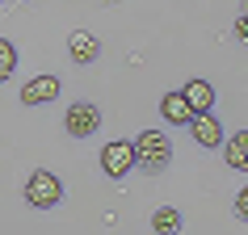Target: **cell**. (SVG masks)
<instances>
[{"label":"cell","mask_w":248,"mask_h":235,"mask_svg":"<svg viewBox=\"0 0 248 235\" xmlns=\"http://www.w3.org/2000/svg\"><path fill=\"white\" fill-rule=\"evenodd\" d=\"M160 114L169 118L172 126H189V118H194V105L185 101V92H164V101H160Z\"/></svg>","instance_id":"52a82bcc"},{"label":"cell","mask_w":248,"mask_h":235,"mask_svg":"<svg viewBox=\"0 0 248 235\" xmlns=\"http://www.w3.org/2000/svg\"><path fill=\"white\" fill-rule=\"evenodd\" d=\"M189 131H194L198 147H219V143H223V126L210 118V109H202V114L189 118Z\"/></svg>","instance_id":"8992f818"},{"label":"cell","mask_w":248,"mask_h":235,"mask_svg":"<svg viewBox=\"0 0 248 235\" xmlns=\"http://www.w3.org/2000/svg\"><path fill=\"white\" fill-rule=\"evenodd\" d=\"M152 227H156V231H177V227H181V214L172 206H160L156 214H152Z\"/></svg>","instance_id":"8fae6325"},{"label":"cell","mask_w":248,"mask_h":235,"mask_svg":"<svg viewBox=\"0 0 248 235\" xmlns=\"http://www.w3.org/2000/svg\"><path fill=\"white\" fill-rule=\"evenodd\" d=\"M235 214H240V219L248 222V185L240 189V193H235Z\"/></svg>","instance_id":"4fadbf2b"},{"label":"cell","mask_w":248,"mask_h":235,"mask_svg":"<svg viewBox=\"0 0 248 235\" xmlns=\"http://www.w3.org/2000/svg\"><path fill=\"white\" fill-rule=\"evenodd\" d=\"M59 197H63V185H59L55 172L38 168V172H30V176H26V202H30V206L51 210V206H59Z\"/></svg>","instance_id":"7a4b0ae2"},{"label":"cell","mask_w":248,"mask_h":235,"mask_svg":"<svg viewBox=\"0 0 248 235\" xmlns=\"http://www.w3.org/2000/svg\"><path fill=\"white\" fill-rule=\"evenodd\" d=\"M59 97V76H34L21 88V105H46Z\"/></svg>","instance_id":"5b68a950"},{"label":"cell","mask_w":248,"mask_h":235,"mask_svg":"<svg viewBox=\"0 0 248 235\" xmlns=\"http://www.w3.org/2000/svg\"><path fill=\"white\" fill-rule=\"evenodd\" d=\"M101 168H105V176L122 181V176L135 168V143H126V139L105 143V147H101Z\"/></svg>","instance_id":"3957f363"},{"label":"cell","mask_w":248,"mask_h":235,"mask_svg":"<svg viewBox=\"0 0 248 235\" xmlns=\"http://www.w3.org/2000/svg\"><path fill=\"white\" fill-rule=\"evenodd\" d=\"M181 92H185V101L194 105V114H202V109H210V105H215V88H210L206 80H189Z\"/></svg>","instance_id":"30bf717a"},{"label":"cell","mask_w":248,"mask_h":235,"mask_svg":"<svg viewBox=\"0 0 248 235\" xmlns=\"http://www.w3.org/2000/svg\"><path fill=\"white\" fill-rule=\"evenodd\" d=\"M0 4H4V0H0Z\"/></svg>","instance_id":"9a60e30c"},{"label":"cell","mask_w":248,"mask_h":235,"mask_svg":"<svg viewBox=\"0 0 248 235\" xmlns=\"http://www.w3.org/2000/svg\"><path fill=\"white\" fill-rule=\"evenodd\" d=\"M131 143H135V168H143V172H160L172 160V143L164 131H143Z\"/></svg>","instance_id":"6da1fadb"},{"label":"cell","mask_w":248,"mask_h":235,"mask_svg":"<svg viewBox=\"0 0 248 235\" xmlns=\"http://www.w3.org/2000/svg\"><path fill=\"white\" fill-rule=\"evenodd\" d=\"M67 55H72V59H76V63H93V59H97V55H101V42L93 38L89 29H76V34H72V38H67Z\"/></svg>","instance_id":"ba28073f"},{"label":"cell","mask_w":248,"mask_h":235,"mask_svg":"<svg viewBox=\"0 0 248 235\" xmlns=\"http://www.w3.org/2000/svg\"><path fill=\"white\" fill-rule=\"evenodd\" d=\"M223 156H227V168L232 172H248V131H235L223 147Z\"/></svg>","instance_id":"9c48e42d"},{"label":"cell","mask_w":248,"mask_h":235,"mask_svg":"<svg viewBox=\"0 0 248 235\" xmlns=\"http://www.w3.org/2000/svg\"><path fill=\"white\" fill-rule=\"evenodd\" d=\"M235 38H244V42H248V13L235 17Z\"/></svg>","instance_id":"5bb4252c"},{"label":"cell","mask_w":248,"mask_h":235,"mask_svg":"<svg viewBox=\"0 0 248 235\" xmlns=\"http://www.w3.org/2000/svg\"><path fill=\"white\" fill-rule=\"evenodd\" d=\"M63 126L67 134H76V139H89L97 126H101V109L89 101H76V105H67V114H63Z\"/></svg>","instance_id":"277c9868"},{"label":"cell","mask_w":248,"mask_h":235,"mask_svg":"<svg viewBox=\"0 0 248 235\" xmlns=\"http://www.w3.org/2000/svg\"><path fill=\"white\" fill-rule=\"evenodd\" d=\"M13 67H17V51H13V42L0 38V84L13 76Z\"/></svg>","instance_id":"7c38bea8"}]
</instances>
